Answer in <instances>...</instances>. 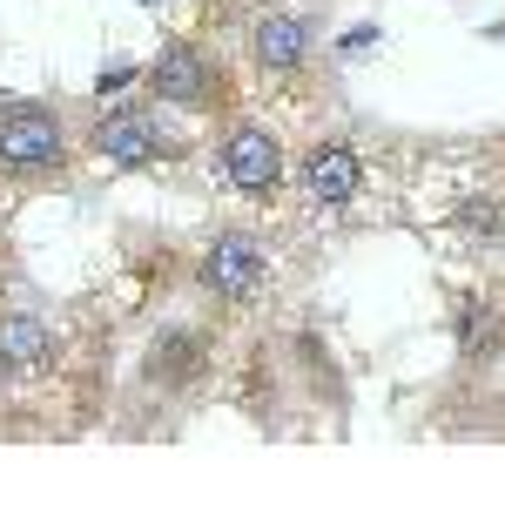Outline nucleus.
<instances>
[{
	"instance_id": "f03ea898",
	"label": "nucleus",
	"mask_w": 505,
	"mask_h": 512,
	"mask_svg": "<svg viewBox=\"0 0 505 512\" xmlns=\"http://www.w3.org/2000/svg\"><path fill=\"white\" fill-rule=\"evenodd\" d=\"M142 88L149 102L176 108V115H229L236 108V75L223 54H209L202 41H162L142 61Z\"/></svg>"
},
{
	"instance_id": "0eeeda50",
	"label": "nucleus",
	"mask_w": 505,
	"mask_h": 512,
	"mask_svg": "<svg viewBox=\"0 0 505 512\" xmlns=\"http://www.w3.org/2000/svg\"><path fill=\"white\" fill-rule=\"evenodd\" d=\"M290 176H297L310 209H351L357 196H364V155H357V142H344V135H317L310 149H297Z\"/></svg>"
},
{
	"instance_id": "39448f33",
	"label": "nucleus",
	"mask_w": 505,
	"mask_h": 512,
	"mask_svg": "<svg viewBox=\"0 0 505 512\" xmlns=\"http://www.w3.org/2000/svg\"><path fill=\"white\" fill-rule=\"evenodd\" d=\"M216 169L236 196L250 203H277L283 182H290V149L270 122H250V115H229L223 135H216Z\"/></svg>"
},
{
	"instance_id": "4468645a",
	"label": "nucleus",
	"mask_w": 505,
	"mask_h": 512,
	"mask_svg": "<svg viewBox=\"0 0 505 512\" xmlns=\"http://www.w3.org/2000/svg\"><path fill=\"white\" fill-rule=\"evenodd\" d=\"M149 7H189V0H149Z\"/></svg>"
},
{
	"instance_id": "ddd939ff",
	"label": "nucleus",
	"mask_w": 505,
	"mask_h": 512,
	"mask_svg": "<svg viewBox=\"0 0 505 512\" xmlns=\"http://www.w3.org/2000/svg\"><path fill=\"white\" fill-rule=\"evenodd\" d=\"M128 81H142V68H128V61H122V68H101V81H95V95H122Z\"/></svg>"
},
{
	"instance_id": "1a4fd4ad",
	"label": "nucleus",
	"mask_w": 505,
	"mask_h": 512,
	"mask_svg": "<svg viewBox=\"0 0 505 512\" xmlns=\"http://www.w3.org/2000/svg\"><path fill=\"white\" fill-rule=\"evenodd\" d=\"M452 351L465 371L505 364V297L499 290H452Z\"/></svg>"
},
{
	"instance_id": "423d86ee",
	"label": "nucleus",
	"mask_w": 505,
	"mask_h": 512,
	"mask_svg": "<svg viewBox=\"0 0 505 512\" xmlns=\"http://www.w3.org/2000/svg\"><path fill=\"white\" fill-rule=\"evenodd\" d=\"M209 364H216V344L202 324H162V331L142 344V364H135V384L149 398H189L209 384Z\"/></svg>"
},
{
	"instance_id": "f257e3e1",
	"label": "nucleus",
	"mask_w": 505,
	"mask_h": 512,
	"mask_svg": "<svg viewBox=\"0 0 505 512\" xmlns=\"http://www.w3.org/2000/svg\"><path fill=\"white\" fill-rule=\"evenodd\" d=\"M75 169V128L48 95H0V176L34 189Z\"/></svg>"
},
{
	"instance_id": "9d476101",
	"label": "nucleus",
	"mask_w": 505,
	"mask_h": 512,
	"mask_svg": "<svg viewBox=\"0 0 505 512\" xmlns=\"http://www.w3.org/2000/svg\"><path fill=\"white\" fill-rule=\"evenodd\" d=\"M61 364V337L41 310L7 304L0 310V384H34Z\"/></svg>"
},
{
	"instance_id": "9b49d317",
	"label": "nucleus",
	"mask_w": 505,
	"mask_h": 512,
	"mask_svg": "<svg viewBox=\"0 0 505 512\" xmlns=\"http://www.w3.org/2000/svg\"><path fill=\"white\" fill-rule=\"evenodd\" d=\"M452 236L472 250H505V203L499 196H465L452 209Z\"/></svg>"
},
{
	"instance_id": "f8f14e48",
	"label": "nucleus",
	"mask_w": 505,
	"mask_h": 512,
	"mask_svg": "<svg viewBox=\"0 0 505 512\" xmlns=\"http://www.w3.org/2000/svg\"><path fill=\"white\" fill-rule=\"evenodd\" d=\"M378 41H384L378 27H351V34H344V41H337V54H344V61H364V54L378 48Z\"/></svg>"
},
{
	"instance_id": "6e6552de",
	"label": "nucleus",
	"mask_w": 505,
	"mask_h": 512,
	"mask_svg": "<svg viewBox=\"0 0 505 512\" xmlns=\"http://www.w3.org/2000/svg\"><path fill=\"white\" fill-rule=\"evenodd\" d=\"M317 54V21L310 14H290V7H270L250 21V61L263 81H297Z\"/></svg>"
},
{
	"instance_id": "7ed1b4c3",
	"label": "nucleus",
	"mask_w": 505,
	"mask_h": 512,
	"mask_svg": "<svg viewBox=\"0 0 505 512\" xmlns=\"http://www.w3.org/2000/svg\"><path fill=\"white\" fill-rule=\"evenodd\" d=\"M81 149L95 155L101 169H115V176H142V169H169V162H182V142L176 128L162 122V102H115L101 108L95 128H88V142Z\"/></svg>"
},
{
	"instance_id": "20e7f679",
	"label": "nucleus",
	"mask_w": 505,
	"mask_h": 512,
	"mask_svg": "<svg viewBox=\"0 0 505 512\" xmlns=\"http://www.w3.org/2000/svg\"><path fill=\"white\" fill-rule=\"evenodd\" d=\"M270 243L256 230H243V223H223V230L202 243L196 256V297L216 310H250L263 290H270Z\"/></svg>"
}]
</instances>
